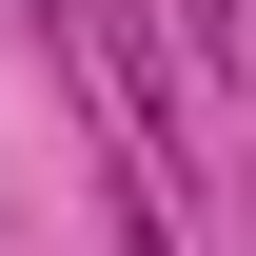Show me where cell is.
I'll return each instance as SVG.
<instances>
[{"mask_svg":"<svg viewBox=\"0 0 256 256\" xmlns=\"http://www.w3.org/2000/svg\"><path fill=\"white\" fill-rule=\"evenodd\" d=\"M236 217H256V178H236Z\"/></svg>","mask_w":256,"mask_h":256,"instance_id":"obj_1","label":"cell"}]
</instances>
